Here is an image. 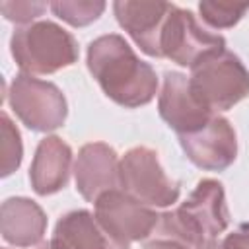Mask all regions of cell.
I'll return each mask as SVG.
<instances>
[{"mask_svg": "<svg viewBox=\"0 0 249 249\" xmlns=\"http://www.w3.org/2000/svg\"><path fill=\"white\" fill-rule=\"evenodd\" d=\"M119 156L105 142L84 144L74 161V179L78 193L95 202L101 195L121 187L119 181Z\"/></svg>", "mask_w": 249, "mask_h": 249, "instance_id": "11", "label": "cell"}, {"mask_svg": "<svg viewBox=\"0 0 249 249\" xmlns=\"http://www.w3.org/2000/svg\"><path fill=\"white\" fill-rule=\"evenodd\" d=\"M105 6V2L93 0H56L49 4L53 14L72 27H84L93 23L103 14Z\"/></svg>", "mask_w": 249, "mask_h": 249, "instance_id": "16", "label": "cell"}, {"mask_svg": "<svg viewBox=\"0 0 249 249\" xmlns=\"http://www.w3.org/2000/svg\"><path fill=\"white\" fill-rule=\"evenodd\" d=\"M158 111L167 126L177 132V136L204 126L216 115L195 97L189 76L175 70H167L163 74L161 91L158 95Z\"/></svg>", "mask_w": 249, "mask_h": 249, "instance_id": "10", "label": "cell"}, {"mask_svg": "<svg viewBox=\"0 0 249 249\" xmlns=\"http://www.w3.org/2000/svg\"><path fill=\"white\" fill-rule=\"evenodd\" d=\"M2 249H8V247H2Z\"/></svg>", "mask_w": 249, "mask_h": 249, "instance_id": "22", "label": "cell"}, {"mask_svg": "<svg viewBox=\"0 0 249 249\" xmlns=\"http://www.w3.org/2000/svg\"><path fill=\"white\" fill-rule=\"evenodd\" d=\"M121 189L132 198L152 206L165 208L179 200L181 187L160 163L158 152L148 146H134L119 161Z\"/></svg>", "mask_w": 249, "mask_h": 249, "instance_id": "5", "label": "cell"}, {"mask_svg": "<svg viewBox=\"0 0 249 249\" xmlns=\"http://www.w3.org/2000/svg\"><path fill=\"white\" fill-rule=\"evenodd\" d=\"M10 53L23 74H54L78 60L76 37L54 21L39 19L18 27L10 37Z\"/></svg>", "mask_w": 249, "mask_h": 249, "instance_id": "3", "label": "cell"}, {"mask_svg": "<svg viewBox=\"0 0 249 249\" xmlns=\"http://www.w3.org/2000/svg\"><path fill=\"white\" fill-rule=\"evenodd\" d=\"M35 249H56V247H54V243H53V241H45V243L37 245Z\"/></svg>", "mask_w": 249, "mask_h": 249, "instance_id": "21", "label": "cell"}, {"mask_svg": "<svg viewBox=\"0 0 249 249\" xmlns=\"http://www.w3.org/2000/svg\"><path fill=\"white\" fill-rule=\"evenodd\" d=\"M189 84L195 97L210 111H228L249 95V70L237 54L224 49L196 62Z\"/></svg>", "mask_w": 249, "mask_h": 249, "instance_id": "4", "label": "cell"}, {"mask_svg": "<svg viewBox=\"0 0 249 249\" xmlns=\"http://www.w3.org/2000/svg\"><path fill=\"white\" fill-rule=\"evenodd\" d=\"M93 204L95 218L113 237L123 243L142 241L150 237L160 220V214L152 206L132 198L123 189L101 195Z\"/></svg>", "mask_w": 249, "mask_h": 249, "instance_id": "8", "label": "cell"}, {"mask_svg": "<svg viewBox=\"0 0 249 249\" xmlns=\"http://www.w3.org/2000/svg\"><path fill=\"white\" fill-rule=\"evenodd\" d=\"M226 49V39L206 29L191 10L171 4L160 35V58L193 68L202 58Z\"/></svg>", "mask_w": 249, "mask_h": 249, "instance_id": "7", "label": "cell"}, {"mask_svg": "<svg viewBox=\"0 0 249 249\" xmlns=\"http://www.w3.org/2000/svg\"><path fill=\"white\" fill-rule=\"evenodd\" d=\"M16 117L35 132L56 130L64 124L68 105L64 93L53 82L29 74H18L6 91Z\"/></svg>", "mask_w": 249, "mask_h": 249, "instance_id": "6", "label": "cell"}, {"mask_svg": "<svg viewBox=\"0 0 249 249\" xmlns=\"http://www.w3.org/2000/svg\"><path fill=\"white\" fill-rule=\"evenodd\" d=\"M2 177H8L14 173L23 158V144L19 130L12 123L10 115L4 111L2 113Z\"/></svg>", "mask_w": 249, "mask_h": 249, "instance_id": "18", "label": "cell"}, {"mask_svg": "<svg viewBox=\"0 0 249 249\" xmlns=\"http://www.w3.org/2000/svg\"><path fill=\"white\" fill-rule=\"evenodd\" d=\"M0 231L4 241L16 247H33L47 231V216L35 200L12 196L2 202Z\"/></svg>", "mask_w": 249, "mask_h": 249, "instance_id": "15", "label": "cell"}, {"mask_svg": "<svg viewBox=\"0 0 249 249\" xmlns=\"http://www.w3.org/2000/svg\"><path fill=\"white\" fill-rule=\"evenodd\" d=\"M179 144L185 156L200 169L224 171L237 158V136L231 123L214 115L204 126L179 136Z\"/></svg>", "mask_w": 249, "mask_h": 249, "instance_id": "9", "label": "cell"}, {"mask_svg": "<svg viewBox=\"0 0 249 249\" xmlns=\"http://www.w3.org/2000/svg\"><path fill=\"white\" fill-rule=\"evenodd\" d=\"M230 226V210L224 185L216 179H200L181 206L160 214L152 239H167L189 249H202Z\"/></svg>", "mask_w": 249, "mask_h": 249, "instance_id": "2", "label": "cell"}, {"mask_svg": "<svg viewBox=\"0 0 249 249\" xmlns=\"http://www.w3.org/2000/svg\"><path fill=\"white\" fill-rule=\"evenodd\" d=\"M249 10V4L239 2H216L204 0L198 4L200 19L212 29H228L233 27Z\"/></svg>", "mask_w": 249, "mask_h": 249, "instance_id": "17", "label": "cell"}, {"mask_svg": "<svg viewBox=\"0 0 249 249\" xmlns=\"http://www.w3.org/2000/svg\"><path fill=\"white\" fill-rule=\"evenodd\" d=\"M51 241L56 249H130L113 237L89 210H72L54 226Z\"/></svg>", "mask_w": 249, "mask_h": 249, "instance_id": "14", "label": "cell"}, {"mask_svg": "<svg viewBox=\"0 0 249 249\" xmlns=\"http://www.w3.org/2000/svg\"><path fill=\"white\" fill-rule=\"evenodd\" d=\"M142 249H189V247H185L181 243H175V241H167V239H152Z\"/></svg>", "mask_w": 249, "mask_h": 249, "instance_id": "20", "label": "cell"}, {"mask_svg": "<svg viewBox=\"0 0 249 249\" xmlns=\"http://www.w3.org/2000/svg\"><path fill=\"white\" fill-rule=\"evenodd\" d=\"M72 171V148L58 136H45L35 150L29 181L37 195L47 196L68 185Z\"/></svg>", "mask_w": 249, "mask_h": 249, "instance_id": "13", "label": "cell"}, {"mask_svg": "<svg viewBox=\"0 0 249 249\" xmlns=\"http://www.w3.org/2000/svg\"><path fill=\"white\" fill-rule=\"evenodd\" d=\"M86 60L103 93L117 105L134 109L156 97V70L132 51L123 35L109 33L93 39L88 45Z\"/></svg>", "mask_w": 249, "mask_h": 249, "instance_id": "1", "label": "cell"}, {"mask_svg": "<svg viewBox=\"0 0 249 249\" xmlns=\"http://www.w3.org/2000/svg\"><path fill=\"white\" fill-rule=\"evenodd\" d=\"M47 8H49V4H45V2H29V0H16V2L0 4V10L8 21H16V23H23V25L33 23V19H37Z\"/></svg>", "mask_w": 249, "mask_h": 249, "instance_id": "19", "label": "cell"}, {"mask_svg": "<svg viewBox=\"0 0 249 249\" xmlns=\"http://www.w3.org/2000/svg\"><path fill=\"white\" fill-rule=\"evenodd\" d=\"M169 2H138L117 0L113 12L119 25L130 35V39L148 56L160 58V35L169 16Z\"/></svg>", "mask_w": 249, "mask_h": 249, "instance_id": "12", "label": "cell"}]
</instances>
